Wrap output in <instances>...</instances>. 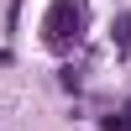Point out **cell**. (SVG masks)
I'll return each mask as SVG.
<instances>
[{"instance_id":"6da1fadb","label":"cell","mask_w":131,"mask_h":131,"mask_svg":"<svg viewBox=\"0 0 131 131\" xmlns=\"http://www.w3.org/2000/svg\"><path fill=\"white\" fill-rule=\"evenodd\" d=\"M84 26H89V5L84 0H52L47 16H42V42L52 52H68L84 42Z\"/></svg>"},{"instance_id":"7a4b0ae2","label":"cell","mask_w":131,"mask_h":131,"mask_svg":"<svg viewBox=\"0 0 131 131\" xmlns=\"http://www.w3.org/2000/svg\"><path fill=\"white\" fill-rule=\"evenodd\" d=\"M110 42H115V52H131V10H121L110 21Z\"/></svg>"},{"instance_id":"277c9868","label":"cell","mask_w":131,"mask_h":131,"mask_svg":"<svg viewBox=\"0 0 131 131\" xmlns=\"http://www.w3.org/2000/svg\"><path fill=\"white\" fill-rule=\"evenodd\" d=\"M100 126H105V131H131V115H126V110H121V115H105Z\"/></svg>"},{"instance_id":"5b68a950","label":"cell","mask_w":131,"mask_h":131,"mask_svg":"<svg viewBox=\"0 0 131 131\" xmlns=\"http://www.w3.org/2000/svg\"><path fill=\"white\" fill-rule=\"evenodd\" d=\"M126 115H131V105H126Z\"/></svg>"},{"instance_id":"3957f363","label":"cell","mask_w":131,"mask_h":131,"mask_svg":"<svg viewBox=\"0 0 131 131\" xmlns=\"http://www.w3.org/2000/svg\"><path fill=\"white\" fill-rule=\"evenodd\" d=\"M58 84H63V89H73V94H79V89H84V73L73 68V63H63V68H58Z\"/></svg>"}]
</instances>
